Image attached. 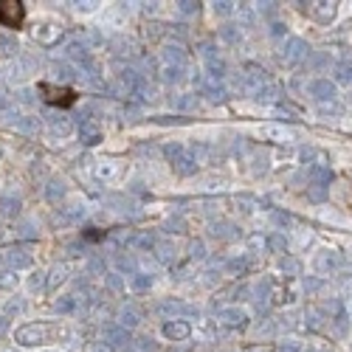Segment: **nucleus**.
I'll return each instance as SVG.
<instances>
[{"label":"nucleus","instance_id":"nucleus-1","mask_svg":"<svg viewBox=\"0 0 352 352\" xmlns=\"http://www.w3.org/2000/svg\"><path fill=\"white\" fill-rule=\"evenodd\" d=\"M37 91H40L43 99H45L48 104H54V107H71V104H76V99H79L74 87H56V85H48V82H40Z\"/></svg>","mask_w":352,"mask_h":352},{"label":"nucleus","instance_id":"nucleus-2","mask_svg":"<svg viewBox=\"0 0 352 352\" xmlns=\"http://www.w3.org/2000/svg\"><path fill=\"white\" fill-rule=\"evenodd\" d=\"M25 20V6L20 3V0H0V25L6 28H17L23 25Z\"/></svg>","mask_w":352,"mask_h":352}]
</instances>
